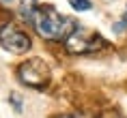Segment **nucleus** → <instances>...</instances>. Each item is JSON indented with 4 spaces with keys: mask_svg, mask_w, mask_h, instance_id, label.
Wrapping results in <instances>:
<instances>
[{
    "mask_svg": "<svg viewBox=\"0 0 127 118\" xmlns=\"http://www.w3.org/2000/svg\"><path fill=\"white\" fill-rule=\"evenodd\" d=\"M9 101H11V105L15 107V112H22V101H20V97H17V94H11V99H9Z\"/></svg>",
    "mask_w": 127,
    "mask_h": 118,
    "instance_id": "8",
    "label": "nucleus"
},
{
    "mask_svg": "<svg viewBox=\"0 0 127 118\" xmlns=\"http://www.w3.org/2000/svg\"><path fill=\"white\" fill-rule=\"evenodd\" d=\"M101 118H123L121 114H106V116H101Z\"/></svg>",
    "mask_w": 127,
    "mask_h": 118,
    "instance_id": "9",
    "label": "nucleus"
},
{
    "mask_svg": "<svg viewBox=\"0 0 127 118\" xmlns=\"http://www.w3.org/2000/svg\"><path fill=\"white\" fill-rule=\"evenodd\" d=\"M103 37L93 30H86V28H82L80 24L69 32V37L65 39V47H67V52L71 54H91V52H97L103 47Z\"/></svg>",
    "mask_w": 127,
    "mask_h": 118,
    "instance_id": "2",
    "label": "nucleus"
},
{
    "mask_svg": "<svg viewBox=\"0 0 127 118\" xmlns=\"http://www.w3.org/2000/svg\"><path fill=\"white\" fill-rule=\"evenodd\" d=\"M17 77L22 84L30 86V88H45L50 82V69L41 58L26 60L24 65H20L17 69Z\"/></svg>",
    "mask_w": 127,
    "mask_h": 118,
    "instance_id": "3",
    "label": "nucleus"
},
{
    "mask_svg": "<svg viewBox=\"0 0 127 118\" xmlns=\"http://www.w3.org/2000/svg\"><path fill=\"white\" fill-rule=\"evenodd\" d=\"M125 30H127V11H125V15H123V17H121V20L114 24V32H116V34L125 32Z\"/></svg>",
    "mask_w": 127,
    "mask_h": 118,
    "instance_id": "7",
    "label": "nucleus"
},
{
    "mask_svg": "<svg viewBox=\"0 0 127 118\" xmlns=\"http://www.w3.org/2000/svg\"><path fill=\"white\" fill-rule=\"evenodd\" d=\"M2 2H13V0H2Z\"/></svg>",
    "mask_w": 127,
    "mask_h": 118,
    "instance_id": "10",
    "label": "nucleus"
},
{
    "mask_svg": "<svg viewBox=\"0 0 127 118\" xmlns=\"http://www.w3.org/2000/svg\"><path fill=\"white\" fill-rule=\"evenodd\" d=\"M37 0H22L20 2V15L22 20L26 22V24H32L34 15H37Z\"/></svg>",
    "mask_w": 127,
    "mask_h": 118,
    "instance_id": "5",
    "label": "nucleus"
},
{
    "mask_svg": "<svg viewBox=\"0 0 127 118\" xmlns=\"http://www.w3.org/2000/svg\"><path fill=\"white\" fill-rule=\"evenodd\" d=\"M0 45L13 54H26L30 49V39L17 26L4 24V26H0Z\"/></svg>",
    "mask_w": 127,
    "mask_h": 118,
    "instance_id": "4",
    "label": "nucleus"
},
{
    "mask_svg": "<svg viewBox=\"0 0 127 118\" xmlns=\"http://www.w3.org/2000/svg\"><path fill=\"white\" fill-rule=\"evenodd\" d=\"M32 26H34V30H37V34L41 39L65 41L69 37V32L78 24H73L69 17H63L54 7H39L37 9V15L32 20Z\"/></svg>",
    "mask_w": 127,
    "mask_h": 118,
    "instance_id": "1",
    "label": "nucleus"
},
{
    "mask_svg": "<svg viewBox=\"0 0 127 118\" xmlns=\"http://www.w3.org/2000/svg\"><path fill=\"white\" fill-rule=\"evenodd\" d=\"M69 4H71V9H75V11H88V9L93 7L91 0H69Z\"/></svg>",
    "mask_w": 127,
    "mask_h": 118,
    "instance_id": "6",
    "label": "nucleus"
}]
</instances>
